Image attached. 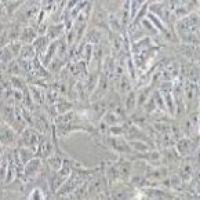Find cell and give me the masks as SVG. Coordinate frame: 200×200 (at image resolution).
Instances as JSON below:
<instances>
[{"label":"cell","instance_id":"cell-1","mask_svg":"<svg viewBox=\"0 0 200 200\" xmlns=\"http://www.w3.org/2000/svg\"><path fill=\"white\" fill-rule=\"evenodd\" d=\"M104 119L107 121L108 124H111V125H116V123L120 122L122 120L121 114L119 112V109H115L113 111H110L107 113V115L104 117Z\"/></svg>","mask_w":200,"mask_h":200},{"label":"cell","instance_id":"cell-2","mask_svg":"<svg viewBox=\"0 0 200 200\" xmlns=\"http://www.w3.org/2000/svg\"><path fill=\"white\" fill-rule=\"evenodd\" d=\"M37 139H38V136L37 134L33 131H26L23 134V140H24V144L26 146H32L37 142Z\"/></svg>","mask_w":200,"mask_h":200},{"label":"cell","instance_id":"cell-3","mask_svg":"<svg viewBox=\"0 0 200 200\" xmlns=\"http://www.w3.org/2000/svg\"><path fill=\"white\" fill-rule=\"evenodd\" d=\"M189 149H190V141L187 139L180 140V142L178 143V150H179V152L184 155L188 153Z\"/></svg>","mask_w":200,"mask_h":200},{"label":"cell","instance_id":"cell-4","mask_svg":"<svg viewBox=\"0 0 200 200\" xmlns=\"http://www.w3.org/2000/svg\"><path fill=\"white\" fill-rule=\"evenodd\" d=\"M117 170L119 172V175H123V176H127L130 172V164L128 162H123L120 165H118Z\"/></svg>","mask_w":200,"mask_h":200},{"label":"cell","instance_id":"cell-5","mask_svg":"<svg viewBox=\"0 0 200 200\" xmlns=\"http://www.w3.org/2000/svg\"><path fill=\"white\" fill-rule=\"evenodd\" d=\"M1 136H2V142L4 143H9L12 141L13 139V133L11 130H9L7 128H4L2 127V133H1Z\"/></svg>","mask_w":200,"mask_h":200},{"label":"cell","instance_id":"cell-6","mask_svg":"<svg viewBox=\"0 0 200 200\" xmlns=\"http://www.w3.org/2000/svg\"><path fill=\"white\" fill-rule=\"evenodd\" d=\"M192 172V167L189 163H184L181 166V175L183 177V179H188L191 175Z\"/></svg>","mask_w":200,"mask_h":200},{"label":"cell","instance_id":"cell-7","mask_svg":"<svg viewBox=\"0 0 200 200\" xmlns=\"http://www.w3.org/2000/svg\"><path fill=\"white\" fill-rule=\"evenodd\" d=\"M39 166V160H32L29 162V164L27 165L26 168V173H32L34 172Z\"/></svg>","mask_w":200,"mask_h":200},{"label":"cell","instance_id":"cell-8","mask_svg":"<svg viewBox=\"0 0 200 200\" xmlns=\"http://www.w3.org/2000/svg\"><path fill=\"white\" fill-rule=\"evenodd\" d=\"M35 37V33L33 32V30H32L31 28H27L22 34V39L25 40V41H31V39H33Z\"/></svg>","mask_w":200,"mask_h":200},{"label":"cell","instance_id":"cell-9","mask_svg":"<svg viewBox=\"0 0 200 200\" xmlns=\"http://www.w3.org/2000/svg\"><path fill=\"white\" fill-rule=\"evenodd\" d=\"M4 115H5V119L7 121L11 122L13 120V108L12 106H6L4 108Z\"/></svg>","mask_w":200,"mask_h":200},{"label":"cell","instance_id":"cell-10","mask_svg":"<svg viewBox=\"0 0 200 200\" xmlns=\"http://www.w3.org/2000/svg\"><path fill=\"white\" fill-rule=\"evenodd\" d=\"M50 151H51V146L49 145V143H48L47 141L45 142H43L41 144V146H40V152L42 155H48L50 153Z\"/></svg>","mask_w":200,"mask_h":200},{"label":"cell","instance_id":"cell-11","mask_svg":"<svg viewBox=\"0 0 200 200\" xmlns=\"http://www.w3.org/2000/svg\"><path fill=\"white\" fill-rule=\"evenodd\" d=\"M130 88V85H129V82H128V80L126 77H122V80H121V83H120V90H121V92L124 93V92H126V91Z\"/></svg>","mask_w":200,"mask_h":200},{"label":"cell","instance_id":"cell-12","mask_svg":"<svg viewBox=\"0 0 200 200\" xmlns=\"http://www.w3.org/2000/svg\"><path fill=\"white\" fill-rule=\"evenodd\" d=\"M134 103H135V95L134 93H130L128 96V98H127V101H126V107H127V109H131V108L134 106Z\"/></svg>","mask_w":200,"mask_h":200},{"label":"cell","instance_id":"cell-13","mask_svg":"<svg viewBox=\"0 0 200 200\" xmlns=\"http://www.w3.org/2000/svg\"><path fill=\"white\" fill-rule=\"evenodd\" d=\"M148 92H149V89H145L142 93H140V96H139V104L144 103V101L146 100V98H147Z\"/></svg>","mask_w":200,"mask_h":200},{"label":"cell","instance_id":"cell-14","mask_svg":"<svg viewBox=\"0 0 200 200\" xmlns=\"http://www.w3.org/2000/svg\"><path fill=\"white\" fill-rule=\"evenodd\" d=\"M46 42V40L43 38V37H41V38H39V39H37L36 41H35V47L36 48H38V49H42L43 47H44V43Z\"/></svg>","mask_w":200,"mask_h":200},{"label":"cell","instance_id":"cell-15","mask_svg":"<svg viewBox=\"0 0 200 200\" xmlns=\"http://www.w3.org/2000/svg\"><path fill=\"white\" fill-rule=\"evenodd\" d=\"M171 184L173 185L174 187L178 186L180 184V177L178 175H173L171 177Z\"/></svg>","mask_w":200,"mask_h":200},{"label":"cell","instance_id":"cell-16","mask_svg":"<svg viewBox=\"0 0 200 200\" xmlns=\"http://www.w3.org/2000/svg\"><path fill=\"white\" fill-rule=\"evenodd\" d=\"M127 195H128V192L127 191L116 192L115 194H113L114 198H117V199H123V198H125V196H127Z\"/></svg>","mask_w":200,"mask_h":200}]
</instances>
